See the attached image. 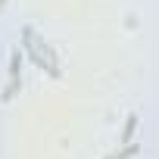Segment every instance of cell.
<instances>
[{
  "instance_id": "6da1fadb",
  "label": "cell",
  "mask_w": 159,
  "mask_h": 159,
  "mask_svg": "<svg viewBox=\"0 0 159 159\" xmlns=\"http://www.w3.org/2000/svg\"><path fill=\"white\" fill-rule=\"evenodd\" d=\"M134 125H137V116H128V125H125V134H122V143H128V140H131V134H134Z\"/></svg>"
}]
</instances>
